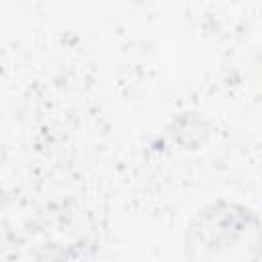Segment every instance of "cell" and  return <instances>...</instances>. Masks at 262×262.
Segmentation results:
<instances>
[{"mask_svg": "<svg viewBox=\"0 0 262 262\" xmlns=\"http://www.w3.org/2000/svg\"><path fill=\"white\" fill-rule=\"evenodd\" d=\"M186 262H258V217L244 205L213 203L186 229Z\"/></svg>", "mask_w": 262, "mask_h": 262, "instance_id": "6da1fadb", "label": "cell"}]
</instances>
